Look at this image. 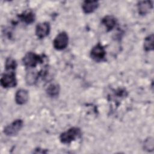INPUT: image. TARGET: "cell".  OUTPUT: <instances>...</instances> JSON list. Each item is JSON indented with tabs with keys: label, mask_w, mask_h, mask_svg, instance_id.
I'll return each mask as SVG.
<instances>
[{
	"label": "cell",
	"mask_w": 154,
	"mask_h": 154,
	"mask_svg": "<svg viewBox=\"0 0 154 154\" xmlns=\"http://www.w3.org/2000/svg\"><path fill=\"white\" fill-rule=\"evenodd\" d=\"M1 85L5 88L15 87L17 85V79L14 72L8 71L4 73L1 78Z\"/></svg>",
	"instance_id": "cell-3"
},
{
	"label": "cell",
	"mask_w": 154,
	"mask_h": 154,
	"mask_svg": "<svg viewBox=\"0 0 154 154\" xmlns=\"http://www.w3.org/2000/svg\"><path fill=\"white\" fill-rule=\"evenodd\" d=\"M44 61L43 55H38L32 52H29L25 54L22 59L23 64L26 67H35L37 64H41Z\"/></svg>",
	"instance_id": "cell-2"
},
{
	"label": "cell",
	"mask_w": 154,
	"mask_h": 154,
	"mask_svg": "<svg viewBox=\"0 0 154 154\" xmlns=\"http://www.w3.org/2000/svg\"><path fill=\"white\" fill-rule=\"evenodd\" d=\"M106 51L104 47L100 44L96 45L90 51V57L95 61H101L105 58Z\"/></svg>",
	"instance_id": "cell-6"
},
{
	"label": "cell",
	"mask_w": 154,
	"mask_h": 154,
	"mask_svg": "<svg viewBox=\"0 0 154 154\" xmlns=\"http://www.w3.org/2000/svg\"><path fill=\"white\" fill-rule=\"evenodd\" d=\"M22 22L27 24L32 23L35 20V14L31 10H26L18 16Z\"/></svg>",
	"instance_id": "cell-11"
},
{
	"label": "cell",
	"mask_w": 154,
	"mask_h": 154,
	"mask_svg": "<svg viewBox=\"0 0 154 154\" xmlns=\"http://www.w3.org/2000/svg\"><path fill=\"white\" fill-rule=\"evenodd\" d=\"M144 148L145 150L150 152L153 150V139L152 137H149L144 141Z\"/></svg>",
	"instance_id": "cell-17"
},
{
	"label": "cell",
	"mask_w": 154,
	"mask_h": 154,
	"mask_svg": "<svg viewBox=\"0 0 154 154\" xmlns=\"http://www.w3.org/2000/svg\"><path fill=\"white\" fill-rule=\"evenodd\" d=\"M17 63L14 59L11 57L7 58L5 63V67L7 71H13L16 69Z\"/></svg>",
	"instance_id": "cell-16"
},
{
	"label": "cell",
	"mask_w": 154,
	"mask_h": 154,
	"mask_svg": "<svg viewBox=\"0 0 154 154\" xmlns=\"http://www.w3.org/2000/svg\"><path fill=\"white\" fill-rule=\"evenodd\" d=\"M23 122L22 119H16L4 128V133L7 136L16 135L23 127Z\"/></svg>",
	"instance_id": "cell-4"
},
{
	"label": "cell",
	"mask_w": 154,
	"mask_h": 154,
	"mask_svg": "<svg viewBox=\"0 0 154 154\" xmlns=\"http://www.w3.org/2000/svg\"><path fill=\"white\" fill-rule=\"evenodd\" d=\"M116 19L112 16H106L102 19V23L105 26L107 31H111L116 25Z\"/></svg>",
	"instance_id": "cell-12"
},
{
	"label": "cell",
	"mask_w": 154,
	"mask_h": 154,
	"mask_svg": "<svg viewBox=\"0 0 154 154\" xmlns=\"http://www.w3.org/2000/svg\"><path fill=\"white\" fill-rule=\"evenodd\" d=\"M28 92L25 89H19L15 94V101L18 105H23L28 100Z\"/></svg>",
	"instance_id": "cell-10"
},
{
	"label": "cell",
	"mask_w": 154,
	"mask_h": 154,
	"mask_svg": "<svg viewBox=\"0 0 154 154\" xmlns=\"http://www.w3.org/2000/svg\"><path fill=\"white\" fill-rule=\"evenodd\" d=\"M153 8V3L150 1H143L138 2L137 8L138 13L141 15H145L149 13Z\"/></svg>",
	"instance_id": "cell-8"
},
{
	"label": "cell",
	"mask_w": 154,
	"mask_h": 154,
	"mask_svg": "<svg viewBox=\"0 0 154 154\" xmlns=\"http://www.w3.org/2000/svg\"><path fill=\"white\" fill-rule=\"evenodd\" d=\"M99 5V4L97 1H85L82 4V8L85 13L90 14L94 11Z\"/></svg>",
	"instance_id": "cell-9"
},
{
	"label": "cell",
	"mask_w": 154,
	"mask_h": 154,
	"mask_svg": "<svg viewBox=\"0 0 154 154\" xmlns=\"http://www.w3.org/2000/svg\"><path fill=\"white\" fill-rule=\"evenodd\" d=\"M60 90V85L57 83H52L46 89V93L50 97H54L59 94Z\"/></svg>",
	"instance_id": "cell-13"
},
{
	"label": "cell",
	"mask_w": 154,
	"mask_h": 154,
	"mask_svg": "<svg viewBox=\"0 0 154 154\" xmlns=\"http://www.w3.org/2000/svg\"><path fill=\"white\" fill-rule=\"evenodd\" d=\"M153 42L154 37L153 34H151L145 38L144 42V49L146 51H150L153 50Z\"/></svg>",
	"instance_id": "cell-15"
},
{
	"label": "cell",
	"mask_w": 154,
	"mask_h": 154,
	"mask_svg": "<svg viewBox=\"0 0 154 154\" xmlns=\"http://www.w3.org/2000/svg\"><path fill=\"white\" fill-rule=\"evenodd\" d=\"M81 135V131L79 128L72 127L61 133L60 136V140L62 143L69 144L79 137Z\"/></svg>",
	"instance_id": "cell-1"
},
{
	"label": "cell",
	"mask_w": 154,
	"mask_h": 154,
	"mask_svg": "<svg viewBox=\"0 0 154 154\" xmlns=\"http://www.w3.org/2000/svg\"><path fill=\"white\" fill-rule=\"evenodd\" d=\"M68 42L69 37L67 34L64 31H62L60 32L54 38L53 45L55 49L60 51L65 49L67 46Z\"/></svg>",
	"instance_id": "cell-5"
},
{
	"label": "cell",
	"mask_w": 154,
	"mask_h": 154,
	"mask_svg": "<svg viewBox=\"0 0 154 154\" xmlns=\"http://www.w3.org/2000/svg\"><path fill=\"white\" fill-rule=\"evenodd\" d=\"M39 77H40L39 72H35L33 71L28 72L26 73V77H25L26 82L28 85H34L37 81Z\"/></svg>",
	"instance_id": "cell-14"
},
{
	"label": "cell",
	"mask_w": 154,
	"mask_h": 154,
	"mask_svg": "<svg viewBox=\"0 0 154 154\" xmlns=\"http://www.w3.org/2000/svg\"><path fill=\"white\" fill-rule=\"evenodd\" d=\"M50 32V25L47 22L38 23L35 27V34L39 38L46 37Z\"/></svg>",
	"instance_id": "cell-7"
}]
</instances>
